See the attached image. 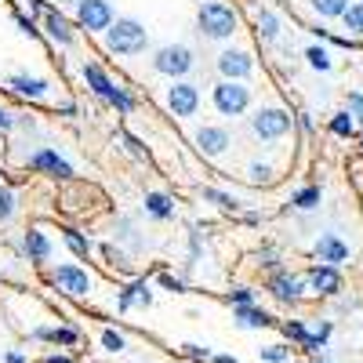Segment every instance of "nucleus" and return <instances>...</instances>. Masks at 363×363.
<instances>
[{"label":"nucleus","mask_w":363,"mask_h":363,"mask_svg":"<svg viewBox=\"0 0 363 363\" xmlns=\"http://www.w3.org/2000/svg\"><path fill=\"white\" fill-rule=\"evenodd\" d=\"M26 255H29V262H48L51 244H48V236L40 229H29L26 233Z\"/></svg>","instance_id":"obj_19"},{"label":"nucleus","mask_w":363,"mask_h":363,"mask_svg":"<svg viewBox=\"0 0 363 363\" xmlns=\"http://www.w3.org/2000/svg\"><path fill=\"white\" fill-rule=\"evenodd\" d=\"M66 247H69L77 258H87V251H91V240H87V236H80L77 229H66Z\"/></svg>","instance_id":"obj_30"},{"label":"nucleus","mask_w":363,"mask_h":363,"mask_svg":"<svg viewBox=\"0 0 363 363\" xmlns=\"http://www.w3.org/2000/svg\"><path fill=\"white\" fill-rule=\"evenodd\" d=\"M109 106H116L120 113H131V109H135V99L128 95L124 87H113V95H109Z\"/></svg>","instance_id":"obj_32"},{"label":"nucleus","mask_w":363,"mask_h":363,"mask_svg":"<svg viewBox=\"0 0 363 363\" xmlns=\"http://www.w3.org/2000/svg\"><path fill=\"white\" fill-rule=\"evenodd\" d=\"M342 22H345V29H349V33L363 37V0H359V4H349V11L342 15Z\"/></svg>","instance_id":"obj_29"},{"label":"nucleus","mask_w":363,"mask_h":363,"mask_svg":"<svg viewBox=\"0 0 363 363\" xmlns=\"http://www.w3.org/2000/svg\"><path fill=\"white\" fill-rule=\"evenodd\" d=\"M55 287L62 291V294H69V298H84L87 291H91V277L80 269V265H58L55 269Z\"/></svg>","instance_id":"obj_8"},{"label":"nucleus","mask_w":363,"mask_h":363,"mask_svg":"<svg viewBox=\"0 0 363 363\" xmlns=\"http://www.w3.org/2000/svg\"><path fill=\"white\" fill-rule=\"evenodd\" d=\"M306 58H309V66H313V69H320V73H327V69H330V55H327L323 48H309V51H306Z\"/></svg>","instance_id":"obj_33"},{"label":"nucleus","mask_w":363,"mask_h":363,"mask_svg":"<svg viewBox=\"0 0 363 363\" xmlns=\"http://www.w3.org/2000/svg\"><path fill=\"white\" fill-rule=\"evenodd\" d=\"M102 345H106V352H124V335H116V330H102Z\"/></svg>","instance_id":"obj_35"},{"label":"nucleus","mask_w":363,"mask_h":363,"mask_svg":"<svg viewBox=\"0 0 363 363\" xmlns=\"http://www.w3.org/2000/svg\"><path fill=\"white\" fill-rule=\"evenodd\" d=\"M44 26H48V37H51V40H58V44H73V29H69V22L58 15L55 8L44 11Z\"/></svg>","instance_id":"obj_18"},{"label":"nucleus","mask_w":363,"mask_h":363,"mask_svg":"<svg viewBox=\"0 0 363 363\" xmlns=\"http://www.w3.org/2000/svg\"><path fill=\"white\" fill-rule=\"evenodd\" d=\"M182 356H189V359H196V363H211V349H200V345H182Z\"/></svg>","instance_id":"obj_37"},{"label":"nucleus","mask_w":363,"mask_h":363,"mask_svg":"<svg viewBox=\"0 0 363 363\" xmlns=\"http://www.w3.org/2000/svg\"><path fill=\"white\" fill-rule=\"evenodd\" d=\"M8 87L15 91V95H26V99H44V95H48V84H44L40 77H26V73L11 77Z\"/></svg>","instance_id":"obj_17"},{"label":"nucleus","mask_w":363,"mask_h":363,"mask_svg":"<svg viewBox=\"0 0 363 363\" xmlns=\"http://www.w3.org/2000/svg\"><path fill=\"white\" fill-rule=\"evenodd\" d=\"M77 22L87 29V33H106L116 18H113L109 0H80L77 4Z\"/></svg>","instance_id":"obj_6"},{"label":"nucleus","mask_w":363,"mask_h":363,"mask_svg":"<svg viewBox=\"0 0 363 363\" xmlns=\"http://www.w3.org/2000/svg\"><path fill=\"white\" fill-rule=\"evenodd\" d=\"M196 106H200V91H196L193 84L178 80V84H171V87H167V109H171L174 116L189 120V116L196 113Z\"/></svg>","instance_id":"obj_7"},{"label":"nucleus","mask_w":363,"mask_h":363,"mask_svg":"<svg viewBox=\"0 0 363 363\" xmlns=\"http://www.w3.org/2000/svg\"><path fill=\"white\" fill-rule=\"evenodd\" d=\"M330 135H338V138H349V135H356V120H352V113L349 109H342V113H335L330 116Z\"/></svg>","instance_id":"obj_24"},{"label":"nucleus","mask_w":363,"mask_h":363,"mask_svg":"<svg viewBox=\"0 0 363 363\" xmlns=\"http://www.w3.org/2000/svg\"><path fill=\"white\" fill-rule=\"evenodd\" d=\"M40 342H51V345H77L80 342V330L77 327H48V330H37Z\"/></svg>","instance_id":"obj_20"},{"label":"nucleus","mask_w":363,"mask_h":363,"mask_svg":"<svg viewBox=\"0 0 363 363\" xmlns=\"http://www.w3.org/2000/svg\"><path fill=\"white\" fill-rule=\"evenodd\" d=\"M145 211L153 218H171L174 215V203H171V196H164V193H145Z\"/></svg>","instance_id":"obj_22"},{"label":"nucleus","mask_w":363,"mask_h":363,"mask_svg":"<svg viewBox=\"0 0 363 363\" xmlns=\"http://www.w3.org/2000/svg\"><path fill=\"white\" fill-rule=\"evenodd\" d=\"M145 44H149V33L135 18H116L106 29V48L113 55H138V51H145Z\"/></svg>","instance_id":"obj_1"},{"label":"nucleus","mask_w":363,"mask_h":363,"mask_svg":"<svg viewBox=\"0 0 363 363\" xmlns=\"http://www.w3.org/2000/svg\"><path fill=\"white\" fill-rule=\"evenodd\" d=\"M160 284H164L167 291H186V284H182V280H174L171 272H164V277H160Z\"/></svg>","instance_id":"obj_41"},{"label":"nucleus","mask_w":363,"mask_h":363,"mask_svg":"<svg viewBox=\"0 0 363 363\" xmlns=\"http://www.w3.org/2000/svg\"><path fill=\"white\" fill-rule=\"evenodd\" d=\"M255 301V294L247 291V287H236L233 294H229V306H251Z\"/></svg>","instance_id":"obj_39"},{"label":"nucleus","mask_w":363,"mask_h":363,"mask_svg":"<svg viewBox=\"0 0 363 363\" xmlns=\"http://www.w3.org/2000/svg\"><path fill=\"white\" fill-rule=\"evenodd\" d=\"M258 356H262V363H291V345H265V349H258Z\"/></svg>","instance_id":"obj_28"},{"label":"nucleus","mask_w":363,"mask_h":363,"mask_svg":"<svg viewBox=\"0 0 363 363\" xmlns=\"http://www.w3.org/2000/svg\"><path fill=\"white\" fill-rule=\"evenodd\" d=\"M345 109L352 113V120H356V124H363V95H359V91H352V95L345 99Z\"/></svg>","instance_id":"obj_36"},{"label":"nucleus","mask_w":363,"mask_h":363,"mask_svg":"<svg viewBox=\"0 0 363 363\" xmlns=\"http://www.w3.org/2000/svg\"><path fill=\"white\" fill-rule=\"evenodd\" d=\"M316 363H330V359H316Z\"/></svg>","instance_id":"obj_48"},{"label":"nucleus","mask_w":363,"mask_h":363,"mask_svg":"<svg viewBox=\"0 0 363 363\" xmlns=\"http://www.w3.org/2000/svg\"><path fill=\"white\" fill-rule=\"evenodd\" d=\"M269 291H272V298H280V301H298L301 294H306V280L291 277V272H277V277L269 280Z\"/></svg>","instance_id":"obj_12"},{"label":"nucleus","mask_w":363,"mask_h":363,"mask_svg":"<svg viewBox=\"0 0 363 363\" xmlns=\"http://www.w3.org/2000/svg\"><path fill=\"white\" fill-rule=\"evenodd\" d=\"M29 167H33V171H48L51 178H73V167L58 153H51V149H40V153L29 157Z\"/></svg>","instance_id":"obj_13"},{"label":"nucleus","mask_w":363,"mask_h":363,"mask_svg":"<svg viewBox=\"0 0 363 363\" xmlns=\"http://www.w3.org/2000/svg\"><path fill=\"white\" fill-rule=\"evenodd\" d=\"M298 128H301V131H313V120H309V113H298Z\"/></svg>","instance_id":"obj_44"},{"label":"nucleus","mask_w":363,"mask_h":363,"mask_svg":"<svg viewBox=\"0 0 363 363\" xmlns=\"http://www.w3.org/2000/svg\"><path fill=\"white\" fill-rule=\"evenodd\" d=\"M359 142H363V135H359Z\"/></svg>","instance_id":"obj_49"},{"label":"nucleus","mask_w":363,"mask_h":363,"mask_svg":"<svg viewBox=\"0 0 363 363\" xmlns=\"http://www.w3.org/2000/svg\"><path fill=\"white\" fill-rule=\"evenodd\" d=\"M11 124H15V120H11V113H4V109H0V131H11Z\"/></svg>","instance_id":"obj_43"},{"label":"nucleus","mask_w":363,"mask_h":363,"mask_svg":"<svg viewBox=\"0 0 363 363\" xmlns=\"http://www.w3.org/2000/svg\"><path fill=\"white\" fill-rule=\"evenodd\" d=\"M211 99L222 116H244L251 106V87H244V80H222Z\"/></svg>","instance_id":"obj_3"},{"label":"nucleus","mask_w":363,"mask_h":363,"mask_svg":"<svg viewBox=\"0 0 363 363\" xmlns=\"http://www.w3.org/2000/svg\"><path fill=\"white\" fill-rule=\"evenodd\" d=\"M196 145L203 157H222L229 149V131L225 128H200L196 131Z\"/></svg>","instance_id":"obj_14"},{"label":"nucleus","mask_w":363,"mask_h":363,"mask_svg":"<svg viewBox=\"0 0 363 363\" xmlns=\"http://www.w3.org/2000/svg\"><path fill=\"white\" fill-rule=\"evenodd\" d=\"M211 363H240L236 356H211Z\"/></svg>","instance_id":"obj_46"},{"label":"nucleus","mask_w":363,"mask_h":363,"mask_svg":"<svg viewBox=\"0 0 363 363\" xmlns=\"http://www.w3.org/2000/svg\"><path fill=\"white\" fill-rule=\"evenodd\" d=\"M316 258H320V265H335V269H338V265L349 258V247L342 244L335 233H323V236L316 240Z\"/></svg>","instance_id":"obj_11"},{"label":"nucleus","mask_w":363,"mask_h":363,"mask_svg":"<svg viewBox=\"0 0 363 363\" xmlns=\"http://www.w3.org/2000/svg\"><path fill=\"white\" fill-rule=\"evenodd\" d=\"M291 203H294L298 211H313V207H320V186H306V189H298V193L291 196Z\"/></svg>","instance_id":"obj_25"},{"label":"nucleus","mask_w":363,"mask_h":363,"mask_svg":"<svg viewBox=\"0 0 363 363\" xmlns=\"http://www.w3.org/2000/svg\"><path fill=\"white\" fill-rule=\"evenodd\" d=\"M15 22H18V29H22V33H26V37H37V26H33V18H29V15H22V11H15Z\"/></svg>","instance_id":"obj_40"},{"label":"nucleus","mask_w":363,"mask_h":363,"mask_svg":"<svg viewBox=\"0 0 363 363\" xmlns=\"http://www.w3.org/2000/svg\"><path fill=\"white\" fill-rule=\"evenodd\" d=\"M4 363H29V359H26L22 352H8V356H4Z\"/></svg>","instance_id":"obj_45"},{"label":"nucleus","mask_w":363,"mask_h":363,"mask_svg":"<svg viewBox=\"0 0 363 363\" xmlns=\"http://www.w3.org/2000/svg\"><path fill=\"white\" fill-rule=\"evenodd\" d=\"M247 182H255V186H269V182H272V167L269 164H251Z\"/></svg>","instance_id":"obj_34"},{"label":"nucleus","mask_w":363,"mask_h":363,"mask_svg":"<svg viewBox=\"0 0 363 363\" xmlns=\"http://www.w3.org/2000/svg\"><path fill=\"white\" fill-rule=\"evenodd\" d=\"M11 211H15V196H11L8 189H0V222H8Z\"/></svg>","instance_id":"obj_38"},{"label":"nucleus","mask_w":363,"mask_h":363,"mask_svg":"<svg viewBox=\"0 0 363 363\" xmlns=\"http://www.w3.org/2000/svg\"><path fill=\"white\" fill-rule=\"evenodd\" d=\"M203 200H211V203L222 207V211H236V207H240V200H233V196L222 193V189H203Z\"/></svg>","instance_id":"obj_31"},{"label":"nucleus","mask_w":363,"mask_h":363,"mask_svg":"<svg viewBox=\"0 0 363 363\" xmlns=\"http://www.w3.org/2000/svg\"><path fill=\"white\" fill-rule=\"evenodd\" d=\"M306 284H309L316 294H338V291H342V277H338L335 265H313L309 277H306Z\"/></svg>","instance_id":"obj_10"},{"label":"nucleus","mask_w":363,"mask_h":363,"mask_svg":"<svg viewBox=\"0 0 363 363\" xmlns=\"http://www.w3.org/2000/svg\"><path fill=\"white\" fill-rule=\"evenodd\" d=\"M258 37L262 40H277L280 37V18L272 15V11H262L258 15Z\"/></svg>","instance_id":"obj_27"},{"label":"nucleus","mask_w":363,"mask_h":363,"mask_svg":"<svg viewBox=\"0 0 363 363\" xmlns=\"http://www.w3.org/2000/svg\"><path fill=\"white\" fill-rule=\"evenodd\" d=\"M48 363H73V359H69V356H51Z\"/></svg>","instance_id":"obj_47"},{"label":"nucleus","mask_w":363,"mask_h":363,"mask_svg":"<svg viewBox=\"0 0 363 363\" xmlns=\"http://www.w3.org/2000/svg\"><path fill=\"white\" fill-rule=\"evenodd\" d=\"M77 4H80V0H77Z\"/></svg>","instance_id":"obj_50"},{"label":"nucleus","mask_w":363,"mask_h":363,"mask_svg":"<svg viewBox=\"0 0 363 363\" xmlns=\"http://www.w3.org/2000/svg\"><path fill=\"white\" fill-rule=\"evenodd\" d=\"M251 131H255V138H262V142H277V138H284V135L291 131V113H284V109H277V106L258 109V113L251 116Z\"/></svg>","instance_id":"obj_4"},{"label":"nucleus","mask_w":363,"mask_h":363,"mask_svg":"<svg viewBox=\"0 0 363 363\" xmlns=\"http://www.w3.org/2000/svg\"><path fill=\"white\" fill-rule=\"evenodd\" d=\"M251 69H255V62H251V55L247 51H222L218 55V73L225 77V80H244V77H251Z\"/></svg>","instance_id":"obj_9"},{"label":"nucleus","mask_w":363,"mask_h":363,"mask_svg":"<svg viewBox=\"0 0 363 363\" xmlns=\"http://www.w3.org/2000/svg\"><path fill=\"white\" fill-rule=\"evenodd\" d=\"M284 335H287V342H298L301 349H306L309 338H313V330L301 323V320H287V323H284Z\"/></svg>","instance_id":"obj_26"},{"label":"nucleus","mask_w":363,"mask_h":363,"mask_svg":"<svg viewBox=\"0 0 363 363\" xmlns=\"http://www.w3.org/2000/svg\"><path fill=\"white\" fill-rule=\"evenodd\" d=\"M196 26H200L203 37L225 40V37L236 33V11L229 4H222V0H207V4L200 8V15H196Z\"/></svg>","instance_id":"obj_2"},{"label":"nucleus","mask_w":363,"mask_h":363,"mask_svg":"<svg viewBox=\"0 0 363 363\" xmlns=\"http://www.w3.org/2000/svg\"><path fill=\"white\" fill-rule=\"evenodd\" d=\"M309 4L320 18H342L349 11V0H309Z\"/></svg>","instance_id":"obj_23"},{"label":"nucleus","mask_w":363,"mask_h":363,"mask_svg":"<svg viewBox=\"0 0 363 363\" xmlns=\"http://www.w3.org/2000/svg\"><path fill=\"white\" fill-rule=\"evenodd\" d=\"M124 142H128V149H131V153H135V157H145V149L138 145V138H131V135H124Z\"/></svg>","instance_id":"obj_42"},{"label":"nucleus","mask_w":363,"mask_h":363,"mask_svg":"<svg viewBox=\"0 0 363 363\" xmlns=\"http://www.w3.org/2000/svg\"><path fill=\"white\" fill-rule=\"evenodd\" d=\"M84 80H87V87L95 91L99 99H106V102H109V95H113V87H116V84L106 77V69H102V66H95V62H84Z\"/></svg>","instance_id":"obj_15"},{"label":"nucleus","mask_w":363,"mask_h":363,"mask_svg":"<svg viewBox=\"0 0 363 363\" xmlns=\"http://www.w3.org/2000/svg\"><path fill=\"white\" fill-rule=\"evenodd\" d=\"M135 301H142V306H149V301H153V291H149L145 280H135L124 294H120V309H131Z\"/></svg>","instance_id":"obj_21"},{"label":"nucleus","mask_w":363,"mask_h":363,"mask_svg":"<svg viewBox=\"0 0 363 363\" xmlns=\"http://www.w3.org/2000/svg\"><path fill=\"white\" fill-rule=\"evenodd\" d=\"M233 320H236L240 327H255V330H265V327L277 323L265 309H255V306H236V309H233Z\"/></svg>","instance_id":"obj_16"},{"label":"nucleus","mask_w":363,"mask_h":363,"mask_svg":"<svg viewBox=\"0 0 363 363\" xmlns=\"http://www.w3.org/2000/svg\"><path fill=\"white\" fill-rule=\"evenodd\" d=\"M153 69L164 77H186L193 69V51L186 44H167L153 55Z\"/></svg>","instance_id":"obj_5"}]
</instances>
